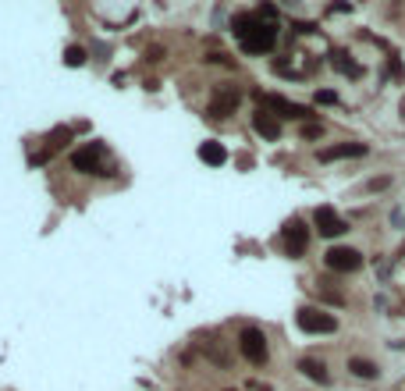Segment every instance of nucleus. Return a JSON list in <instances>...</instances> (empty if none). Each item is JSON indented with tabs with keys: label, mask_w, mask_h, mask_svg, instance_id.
<instances>
[{
	"label": "nucleus",
	"mask_w": 405,
	"mask_h": 391,
	"mask_svg": "<svg viewBox=\"0 0 405 391\" xmlns=\"http://www.w3.org/2000/svg\"><path fill=\"white\" fill-rule=\"evenodd\" d=\"M253 128H256L263 139H277V135H281V122H277L274 114H267V110H256V114H253Z\"/></svg>",
	"instance_id": "obj_11"
},
{
	"label": "nucleus",
	"mask_w": 405,
	"mask_h": 391,
	"mask_svg": "<svg viewBox=\"0 0 405 391\" xmlns=\"http://www.w3.org/2000/svg\"><path fill=\"white\" fill-rule=\"evenodd\" d=\"M72 139V128H57L53 135H50V149H57V146H65Z\"/></svg>",
	"instance_id": "obj_17"
},
{
	"label": "nucleus",
	"mask_w": 405,
	"mask_h": 391,
	"mask_svg": "<svg viewBox=\"0 0 405 391\" xmlns=\"http://www.w3.org/2000/svg\"><path fill=\"white\" fill-rule=\"evenodd\" d=\"M281 242H285L288 256H302V253H306V246H309V231H306V224H302L299 217H292V221L281 228Z\"/></svg>",
	"instance_id": "obj_7"
},
{
	"label": "nucleus",
	"mask_w": 405,
	"mask_h": 391,
	"mask_svg": "<svg viewBox=\"0 0 405 391\" xmlns=\"http://www.w3.org/2000/svg\"><path fill=\"white\" fill-rule=\"evenodd\" d=\"M302 135H306V139H317V135H320V125H306Z\"/></svg>",
	"instance_id": "obj_20"
},
{
	"label": "nucleus",
	"mask_w": 405,
	"mask_h": 391,
	"mask_svg": "<svg viewBox=\"0 0 405 391\" xmlns=\"http://www.w3.org/2000/svg\"><path fill=\"white\" fill-rule=\"evenodd\" d=\"M199 160H203V164H210V167H221V164H228V149H224L221 142L206 139V142L199 146Z\"/></svg>",
	"instance_id": "obj_12"
},
{
	"label": "nucleus",
	"mask_w": 405,
	"mask_h": 391,
	"mask_svg": "<svg viewBox=\"0 0 405 391\" xmlns=\"http://www.w3.org/2000/svg\"><path fill=\"white\" fill-rule=\"evenodd\" d=\"M299 370H302L309 381H317V384H327V381H331V374H327V367L320 363V359H302Z\"/></svg>",
	"instance_id": "obj_14"
},
{
	"label": "nucleus",
	"mask_w": 405,
	"mask_h": 391,
	"mask_svg": "<svg viewBox=\"0 0 405 391\" xmlns=\"http://www.w3.org/2000/svg\"><path fill=\"white\" fill-rule=\"evenodd\" d=\"M238 103H242V93H238V89H231V85L217 89L213 100H210V117H228V114L238 110Z\"/></svg>",
	"instance_id": "obj_9"
},
{
	"label": "nucleus",
	"mask_w": 405,
	"mask_h": 391,
	"mask_svg": "<svg viewBox=\"0 0 405 391\" xmlns=\"http://www.w3.org/2000/svg\"><path fill=\"white\" fill-rule=\"evenodd\" d=\"M295 324L306 331V335H331V331H338V320L331 313H324V310H313V306L299 310Z\"/></svg>",
	"instance_id": "obj_3"
},
{
	"label": "nucleus",
	"mask_w": 405,
	"mask_h": 391,
	"mask_svg": "<svg viewBox=\"0 0 405 391\" xmlns=\"http://www.w3.org/2000/svg\"><path fill=\"white\" fill-rule=\"evenodd\" d=\"M349 157H366V142H338V146H324L317 160L331 164V160H349Z\"/></svg>",
	"instance_id": "obj_10"
},
{
	"label": "nucleus",
	"mask_w": 405,
	"mask_h": 391,
	"mask_svg": "<svg viewBox=\"0 0 405 391\" xmlns=\"http://www.w3.org/2000/svg\"><path fill=\"white\" fill-rule=\"evenodd\" d=\"M238 345H242V352H245V359L249 363H256V367H263L267 363V338H263V331H256V327H245L242 335H238Z\"/></svg>",
	"instance_id": "obj_4"
},
{
	"label": "nucleus",
	"mask_w": 405,
	"mask_h": 391,
	"mask_svg": "<svg viewBox=\"0 0 405 391\" xmlns=\"http://www.w3.org/2000/svg\"><path fill=\"white\" fill-rule=\"evenodd\" d=\"M104 153H107L104 142H85L72 153V167L82 171V174H107L104 171Z\"/></svg>",
	"instance_id": "obj_2"
},
{
	"label": "nucleus",
	"mask_w": 405,
	"mask_h": 391,
	"mask_svg": "<svg viewBox=\"0 0 405 391\" xmlns=\"http://www.w3.org/2000/svg\"><path fill=\"white\" fill-rule=\"evenodd\" d=\"M331 68H334V72H341V75H349V78H359V75H363V68L352 61V57H349L345 50H334V53H331Z\"/></svg>",
	"instance_id": "obj_13"
},
{
	"label": "nucleus",
	"mask_w": 405,
	"mask_h": 391,
	"mask_svg": "<svg viewBox=\"0 0 405 391\" xmlns=\"http://www.w3.org/2000/svg\"><path fill=\"white\" fill-rule=\"evenodd\" d=\"M65 65H68V68H82V65H85V50H82V47H68V50H65Z\"/></svg>",
	"instance_id": "obj_16"
},
{
	"label": "nucleus",
	"mask_w": 405,
	"mask_h": 391,
	"mask_svg": "<svg viewBox=\"0 0 405 391\" xmlns=\"http://www.w3.org/2000/svg\"><path fill=\"white\" fill-rule=\"evenodd\" d=\"M313 224H317V231H320L324 238H338V235H345V231H349L345 217H338L331 206H317V214H313Z\"/></svg>",
	"instance_id": "obj_8"
},
{
	"label": "nucleus",
	"mask_w": 405,
	"mask_h": 391,
	"mask_svg": "<svg viewBox=\"0 0 405 391\" xmlns=\"http://www.w3.org/2000/svg\"><path fill=\"white\" fill-rule=\"evenodd\" d=\"M260 103H263V110L267 114H281V117H299V122H302V117H313V110H306V107H299V103H292V100H285V97H270V93H260L256 97Z\"/></svg>",
	"instance_id": "obj_6"
},
{
	"label": "nucleus",
	"mask_w": 405,
	"mask_h": 391,
	"mask_svg": "<svg viewBox=\"0 0 405 391\" xmlns=\"http://www.w3.org/2000/svg\"><path fill=\"white\" fill-rule=\"evenodd\" d=\"M317 103H338V93H331V89H320V93H317Z\"/></svg>",
	"instance_id": "obj_18"
},
{
	"label": "nucleus",
	"mask_w": 405,
	"mask_h": 391,
	"mask_svg": "<svg viewBox=\"0 0 405 391\" xmlns=\"http://www.w3.org/2000/svg\"><path fill=\"white\" fill-rule=\"evenodd\" d=\"M349 370L356 374V377H366V381H373L381 370H377V363H370V359H349Z\"/></svg>",
	"instance_id": "obj_15"
},
{
	"label": "nucleus",
	"mask_w": 405,
	"mask_h": 391,
	"mask_svg": "<svg viewBox=\"0 0 405 391\" xmlns=\"http://www.w3.org/2000/svg\"><path fill=\"white\" fill-rule=\"evenodd\" d=\"M260 18H267V22L277 18V8H274V4H260Z\"/></svg>",
	"instance_id": "obj_19"
},
{
	"label": "nucleus",
	"mask_w": 405,
	"mask_h": 391,
	"mask_svg": "<svg viewBox=\"0 0 405 391\" xmlns=\"http://www.w3.org/2000/svg\"><path fill=\"white\" fill-rule=\"evenodd\" d=\"M324 263H327L331 270H338V274H352V270L363 267V253H356V249H349V246H334V249L324 253Z\"/></svg>",
	"instance_id": "obj_5"
},
{
	"label": "nucleus",
	"mask_w": 405,
	"mask_h": 391,
	"mask_svg": "<svg viewBox=\"0 0 405 391\" xmlns=\"http://www.w3.org/2000/svg\"><path fill=\"white\" fill-rule=\"evenodd\" d=\"M231 25H235V36L242 40V47L249 53H270L274 43H277V28L260 22V18H253V15H235Z\"/></svg>",
	"instance_id": "obj_1"
}]
</instances>
